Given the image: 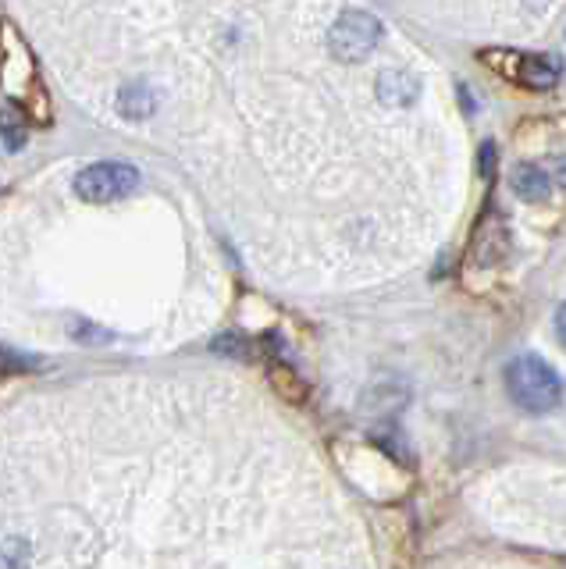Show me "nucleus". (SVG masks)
<instances>
[{"label": "nucleus", "mask_w": 566, "mask_h": 569, "mask_svg": "<svg viewBox=\"0 0 566 569\" xmlns=\"http://www.w3.org/2000/svg\"><path fill=\"white\" fill-rule=\"evenodd\" d=\"M506 392L510 399L527 413H549L559 406L563 381L542 356H517L506 367Z\"/></svg>", "instance_id": "obj_2"}, {"label": "nucleus", "mask_w": 566, "mask_h": 569, "mask_svg": "<svg viewBox=\"0 0 566 569\" xmlns=\"http://www.w3.org/2000/svg\"><path fill=\"white\" fill-rule=\"evenodd\" d=\"M485 61L495 64L513 83H524L531 89H549L559 79V64L545 54H485Z\"/></svg>", "instance_id": "obj_5"}, {"label": "nucleus", "mask_w": 566, "mask_h": 569, "mask_svg": "<svg viewBox=\"0 0 566 569\" xmlns=\"http://www.w3.org/2000/svg\"><path fill=\"white\" fill-rule=\"evenodd\" d=\"M510 182H513V192H517V197L527 200V203L549 197V175L538 164H517L513 167V175H510Z\"/></svg>", "instance_id": "obj_6"}, {"label": "nucleus", "mask_w": 566, "mask_h": 569, "mask_svg": "<svg viewBox=\"0 0 566 569\" xmlns=\"http://www.w3.org/2000/svg\"><path fill=\"white\" fill-rule=\"evenodd\" d=\"M378 40H381V22L370 15V11H345V15L331 25L328 47L339 61L356 64L370 58Z\"/></svg>", "instance_id": "obj_4"}, {"label": "nucleus", "mask_w": 566, "mask_h": 569, "mask_svg": "<svg viewBox=\"0 0 566 569\" xmlns=\"http://www.w3.org/2000/svg\"><path fill=\"white\" fill-rule=\"evenodd\" d=\"M0 86L18 111L36 114V122H50V97L40 83V64L25 47L15 22H0Z\"/></svg>", "instance_id": "obj_1"}, {"label": "nucleus", "mask_w": 566, "mask_h": 569, "mask_svg": "<svg viewBox=\"0 0 566 569\" xmlns=\"http://www.w3.org/2000/svg\"><path fill=\"white\" fill-rule=\"evenodd\" d=\"M378 97L389 103V108H406V103L417 97V83L410 79V75L385 72L381 83H378Z\"/></svg>", "instance_id": "obj_7"}, {"label": "nucleus", "mask_w": 566, "mask_h": 569, "mask_svg": "<svg viewBox=\"0 0 566 569\" xmlns=\"http://www.w3.org/2000/svg\"><path fill=\"white\" fill-rule=\"evenodd\" d=\"M22 367H29V359L25 356H18V353H11V349H4L0 345V370H22Z\"/></svg>", "instance_id": "obj_10"}, {"label": "nucleus", "mask_w": 566, "mask_h": 569, "mask_svg": "<svg viewBox=\"0 0 566 569\" xmlns=\"http://www.w3.org/2000/svg\"><path fill=\"white\" fill-rule=\"evenodd\" d=\"M25 136H29V125H25L22 111L11 100L0 103V139H4V147L8 150H22Z\"/></svg>", "instance_id": "obj_8"}, {"label": "nucleus", "mask_w": 566, "mask_h": 569, "mask_svg": "<svg viewBox=\"0 0 566 569\" xmlns=\"http://www.w3.org/2000/svg\"><path fill=\"white\" fill-rule=\"evenodd\" d=\"M122 114L125 118H147V114L153 111V93L143 86V83H133V86H125L122 89Z\"/></svg>", "instance_id": "obj_9"}, {"label": "nucleus", "mask_w": 566, "mask_h": 569, "mask_svg": "<svg viewBox=\"0 0 566 569\" xmlns=\"http://www.w3.org/2000/svg\"><path fill=\"white\" fill-rule=\"evenodd\" d=\"M136 186H139V172L125 161H100V164L83 167V172L75 175V192H79L86 203L122 200Z\"/></svg>", "instance_id": "obj_3"}]
</instances>
